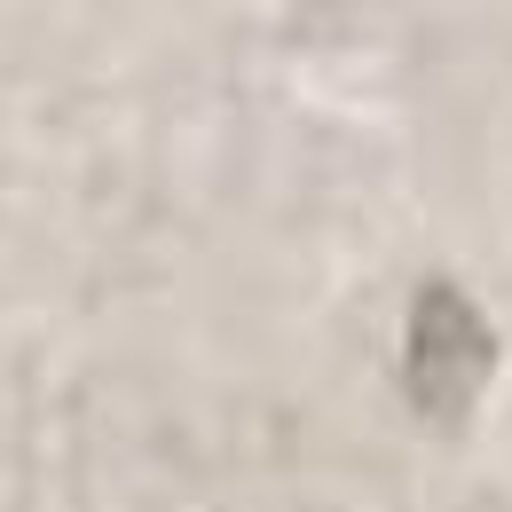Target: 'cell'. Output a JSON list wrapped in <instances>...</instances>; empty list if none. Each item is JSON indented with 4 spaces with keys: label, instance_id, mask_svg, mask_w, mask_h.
Returning a JSON list of instances; mask_svg holds the SVG:
<instances>
[{
    "label": "cell",
    "instance_id": "6da1fadb",
    "mask_svg": "<svg viewBox=\"0 0 512 512\" xmlns=\"http://www.w3.org/2000/svg\"><path fill=\"white\" fill-rule=\"evenodd\" d=\"M481 379H489V323L473 316L449 284H426V300L410 316V394L434 418H457Z\"/></svg>",
    "mask_w": 512,
    "mask_h": 512
}]
</instances>
